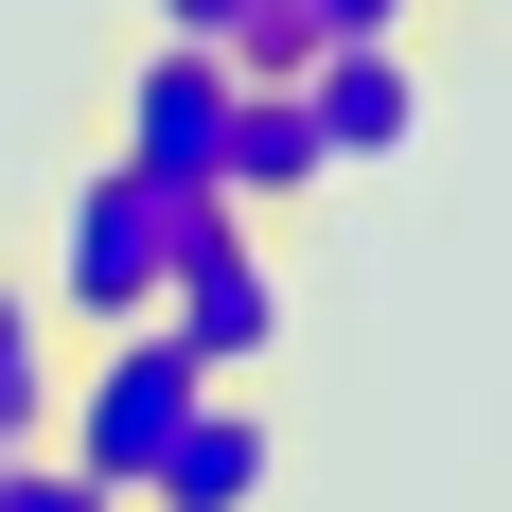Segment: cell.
Here are the masks:
<instances>
[{"label": "cell", "instance_id": "6da1fadb", "mask_svg": "<svg viewBox=\"0 0 512 512\" xmlns=\"http://www.w3.org/2000/svg\"><path fill=\"white\" fill-rule=\"evenodd\" d=\"M212 177H159V159H124L106 142L89 177H71V195H53V318H71V336H106V318H159V283H177V248H195L212 230Z\"/></svg>", "mask_w": 512, "mask_h": 512}, {"label": "cell", "instance_id": "7a4b0ae2", "mask_svg": "<svg viewBox=\"0 0 512 512\" xmlns=\"http://www.w3.org/2000/svg\"><path fill=\"white\" fill-rule=\"evenodd\" d=\"M212 407V371L159 336V318H106V336H71V389H53V442L106 477V495H142L159 477V442Z\"/></svg>", "mask_w": 512, "mask_h": 512}, {"label": "cell", "instance_id": "3957f363", "mask_svg": "<svg viewBox=\"0 0 512 512\" xmlns=\"http://www.w3.org/2000/svg\"><path fill=\"white\" fill-rule=\"evenodd\" d=\"M159 336H177L212 389H248V371L283 354V265H265V230H248V212H212L195 248H177V283H159Z\"/></svg>", "mask_w": 512, "mask_h": 512}, {"label": "cell", "instance_id": "277c9868", "mask_svg": "<svg viewBox=\"0 0 512 512\" xmlns=\"http://www.w3.org/2000/svg\"><path fill=\"white\" fill-rule=\"evenodd\" d=\"M124 159H159V177H212V142H230V53L212 36H142L124 53V124H106Z\"/></svg>", "mask_w": 512, "mask_h": 512}, {"label": "cell", "instance_id": "5b68a950", "mask_svg": "<svg viewBox=\"0 0 512 512\" xmlns=\"http://www.w3.org/2000/svg\"><path fill=\"white\" fill-rule=\"evenodd\" d=\"M301 106H318V142H336V177H389L407 124H424V71H407V36H318Z\"/></svg>", "mask_w": 512, "mask_h": 512}, {"label": "cell", "instance_id": "8992f818", "mask_svg": "<svg viewBox=\"0 0 512 512\" xmlns=\"http://www.w3.org/2000/svg\"><path fill=\"white\" fill-rule=\"evenodd\" d=\"M212 195L248 212V230H265V212H301V195H336V142H318V106L230 71V142H212Z\"/></svg>", "mask_w": 512, "mask_h": 512}, {"label": "cell", "instance_id": "52a82bcc", "mask_svg": "<svg viewBox=\"0 0 512 512\" xmlns=\"http://www.w3.org/2000/svg\"><path fill=\"white\" fill-rule=\"evenodd\" d=\"M265 477H283V442H265V407L248 389H212L177 442H159V477H142V512H265Z\"/></svg>", "mask_w": 512, "mask_h": 512}, {"label": "cell", "instance_id": "ba28073f", "mask_svg": "<svg viewBox=\"0 0 512 512\" xmlns=\"http://www.w3.org/2000/svg\"><path fill=\"white\" fill-rule=\"evenodd\" d=\"M53 389H71V318H53V283L0 265V442H53Z\"/></svg>", "mask_w": 512, "mask_h": 512}, {"label": "cell", "instance_id": "9c48e42d", "mask_svg": "<svg viewBox=\"0 0 512 512\" xmlns=\"http://www.w3.org/2000/svg\"><path fill=\"white\" fill-rule=\"evenodd\" d=\"M0 512H124V495H106L71 442H0Z\"/></svg>", "mask_w": 512, "mask_h": 512}, {"label": "cell", "instance_id": "30bf717a", "mask_svg": "<svg viewBox=\"0 0 512 512\" xmlns=\"http://www.w3.org/2000/svg\"><path fill=\"white\" fill-rule=\"evenodd\" d=\"M318 36H407V0H318Z\"/></svg>", "mask_w": 512, "mask_h": 512}, {"label": "cell", "instance_id": "8fae6325", "mask_svg": "<svg viewBox=\"0 0 512 512\" xmlns=\"http://www.w3.org/2000/svg\"><path fill=\"white\" fill-rule=\"evenodd\" d=\"M230 18H248V0H159V36H212V53H230Z\"/></svg>", "mask_w": 512, "mask_h": 512}, {"label": "cell", "instance_id": "7c38bea8", "mask_svg": "<svg viewBox=\"0 0 512 512\" xmlns=\"http://www.w3.org/2000/svg\"><path fill=\"white\" fill-rule=\"evenodd\" d=\"M124 512H142V495H124Z\"/></svg>", "mask_w": 512, "mask_h": 512}]
</instances>
